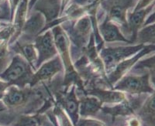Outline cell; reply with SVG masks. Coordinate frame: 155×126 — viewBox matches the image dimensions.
I'll return each instance as SVG.
<instances>
[{
    "mask_svg": "<svg viewBox=\"0 0 155 126\" xmlns=\"http://www.w3.org/2000/svg\"><path fill=\"white\" fill-rule=\"evenodd\" d=\"M78 126H104V124L102 122L97 121H91V120H85V121H81V123L78 124H76Z\"/></svg>",
    "mask_w": 155,
    "mask_h": 126,
    "instance_id": "obj_26",
    "label": "cell"
},
{
    "mask_svg": "<svg viewBox=\"0 0 155 126\" xmlns=\"http://www.w3.org/2000/svg\"><path fill=\"white\" fill-rule=\"evenodd\" d=\"M99 0H74V5H77L81 9H93Z\"/></svg>",
    "mask_w": 155,
    "mask_h": 126,
    "instance_id": "obj_24",
    "label": "cell"
},
{
    "mask_svg": "<svg viewBox=\"0 0 155 126\" xmlns=\"http://www.w3.org/2000/svg\"><path fill=\"white\" fill-rule=\"evenodd\" d=\"M62 69L61 60L59 57H55L48 61L44 62L41 65V67L33 74V77L30 81L31 86L38 84L41 81L49 80L51 77H53L55 74H57Z\"/></svg>",
    "mask_w": 155,
    "mask_h": 126,
    "instance_id": "obj_9",
    "label": "cell"
},
{
    "mask_svg": "<svg viewBox=\"0 0 155 126\" xmlns=\"http://www.w3.org/2000/svg\"><path fill=\"white\" fill-rule=\"evenodd\" d=\"M135 40L140 43V44H143L146 43H154V25L149 26L141 29L137 34Z\"/></svg>",
    "mask_w": 155,
    "mask_h": 126,
    "instance_id": "obj_20",
    "label": "cell"
},
{
    "mask_svg": "<svg viewBox=\"0 0 155 126\" xmlns=\"http://www.w3.org/2000/svg\"><path fill=\"white\" fill-rule=\"evenodd\" d=\"M153 0H139V2L137 3V5L134 11L147 7V6L150 5L151 3H153Z\"/></svg>",
    "mask_w": 155,
    "mask_h": 126,
    "instance_id": "obj_25",
    "label": "cell"
},
{
    "mask_svg": "<svg viewBox=\"0 0 155 126\" xmlns=\"http://www.w3.org/2000/svg\"><path fill=\"white\" fill-rule=\"evenodd\" d=\"M90 94L93 96H95L101 102H108V103H116V102H121L124 101L125 96L124 94L120 91H92Z\"/></svg>",
    "mask_w": 155,
    "mask_h": 126,
    "instance_id": "obj_18",
    "label": "cell"
},
{
    "mask_svg": "<svg viewBox=\"0 0 155 126\" xmlns=\"http://www.w3.org/2000/svg\"><path fill=\"white\" fill-rule=\"evenodd\" d=\"M135 2V0H112L106 3L108 9L107 19L112 22L124 24L128 27L127 20V12Z\"/></svg>",
    "mask_w": 155,
    "mask_h": 126,
    "instance_id": "obj_6",
    "label": "cell"
},
{
    "mask_svg": "<svg viewBox=\"0 0 155 126\" xmlns=\"http://www.w3.org/2000/svg\"><path fill=\"white\" fill-rule=\"evenodd\" d=\"M99 31L102 36V38L106 42H114V41H124L130 43L123 36L120 30L113 22L106 19L99 26Z\"/></svg>",
    "mask_w": 155,
    "mask_h": 126,
    "instance_id": "obj_13",
    "label": "cell"
},
{
    "mask_svg": "<svg viewBox=\"0 0 155 126\" xmlns=\"http://www.w3.org/2000/svg\"><path fill=\"white\" fill-rule=\"evenodd\" d=\"M40 119L37 116L24 115L19 118L14 126H38Z\"/></svg>",
    "mask_w": 155,
    "mask_h": 126,
    "instance_id": "obj_23",
    "label": "cell"
},
{
    "mask_svg": "<svg viewBox=\"0 0 155 126\" xmlns=\"http://www.w3.org/2000/svg\"><path fill=\"white\" fill-rule=\"evenodd\" d=\"M143 44L132 46V47H120L115 48H106L101 51V59L102 63L106 66V68L110 72L112 67H116V65L124 60L126 58L134 56L137 53L140 51L144 47Z\"/></svg>",
    "mask_w": 155,
    "mask_h": 126,
    "instance_id": "obj_2",
    "label": "cell"
},
{
    "mask_svg": "<svg viewBox=\"0 0 155 126\" xmlns=\"http://www.w3.org/2000/svg\"><path fill=\"white\" fill-rule=\"evenodd\" d=\"M79 103L77 100L76 95L74 94V89L72 88L71 92L66 96L64 100V106L66 111L70 115L74 125L77 124L78 119V113H79Z\"/></svg>",
    "mask_w": 155,
    "mask_h": 126,
    "instance_id": "obj_16",
    "label": "cell"
},
{
    "mask_svg": "<svg viewBox=\"0 0 155 126\" xmlns=\"http://www.w3.org/2000/svg\"><path fill=\"white\" fill-rule=\"evenodd\" d=\"M153 8V3H152L151 5H149L147 8L134 11V12L130 16V19L127 22V23H128V27H130V30L133 32V36H134L133 40H136L138 30L143 26L146 16H147L148 13L150 12V10Z\"/></svg>",
    "mask_w": 155,
    "mask_h": 126,
    "instance_id": "obj_14",
    "label": "cell"
},
{
    "mask_svg": "<svg viewBox=\"0 0 155 126\" xmlns=\"http://www.w3.org/2000/svg\"><path fill=\"white\" fill-rule=\"evenodd\" d=\"M12 8H13V9H15V8L17 6L18 3H19V0H12Z\"/></svg>",
    "mask_w": 155,
    "mask_h": 126,
    "instance_id": "obj_28",
    "label": "cell"
},
{
    "mask_svg": "<svg viewBox=\"0 0 155 126\" xmlns=\"http://www.w3.org/2000/svg\"><path fill=\"white\" fill-rule=\"evenodd\" d=\"M37 11L41 12L47 22L53 21L58 17L61 9V0H37Z\"/></svg>",
    "mask_w": 155,
    "mask_h": 126,
    "instance_id": "obj_12",
    "label": "cell"
},
{
    "mask_svg": "<svg viewBox=\"0 0 155 126\" xmlns=\"http://www.w3.org/2000/svg\"><path fill=\"white\" fill-rule=\"evenodd\" d=\"M9 52L7 44L3 42L0 45V73L3 72L9 64Z\"/></svg>",
    "mask_w": 155,
    "mask_h": 126,
    "instance_id": "obj_21",
    "label": "cell"
},
{
    "mask_svg": "<svg viewBox=\"0 0 155 126\" xmlns=\"http://www.w3.org/2000/svg\"><path fill=\"white\" fill-rule=\"evenodd\" d=\"M14 49L27 60L32 68L35 69L37 62V53L34 45L31 44H17V45L14 47Z\"/></svg>",
    "mask_w": 155,
    "mask_h": 126,
    "instance_id": "obj_15",
    "label": "cell"
},
{
    "mask_svg": "<svg viewBox=\"0 0 155 126\" xmlns=\"http://www.w3.org/2000/svg\"><path fill=\"white\" fill-rule=\"evenodd\" d=\"M30 95V92L29 90L11 87L2 96V102L8 107H19L27 102Z\"/></svg>",
    "mask_w": 155,
    "mask_h": 126,
    "instance_id": "obj_10",
    "label": "cell"
},
{
    "mask_svg": "<svg viewBox=\"0 0 155 126\" xmlns=\"http://www.w3.org/2000/svg\"><path fill=\"white\" fill-rule=\"evenodd\" d=\"M53 36L54 40L55 46L57 51L61 55L62 62L65 66L66 69V78L74 79L78 78V75L74 70V66L71 63L69 50V40L66 34L64 32L63 29L59 26H56L53 29Z\"/></svg>",
    "mask_w": 155,
    "mask_h": 126,
    "instance_id": "obj_3",
    "label": "cell"
},
{
    "mask_svg": "<svg viewBox=\"0 0 155 126\" xmlns=\"http://www.w3.org/2000/svg\"><path fill=\"white\" fill-rule=\"evenodd\" d=\"M36 50L37 53V62L36 66L40 67L44 62L55 57L58 53L53 34L48 31L43 35L39 36L35 40Z\"/></svg>",
    "mask_w": 155,
    "mask_h": 126,
    "instance_id": "obj_5",
    "label": "cell"
},
{
    "mask_svg": "<svg viewBox=\"0 0 155 126\" xmlns=\"http://www.w3.org/2000/svg\"><path fill=\"white\" fill-rule=\"evenodd\" d=\"M32 67L27 60L20 55L14 57L0 77L9 84L24 85L26 83H30L33 77Z\"/></svg>",
    "mask_w": 155,
    "mask_h": 126,
    "instance_id": "obj_1",
    "label": "cell"
},
{
    "mask_svg": "<svg viewBox=\"0 0 155 126\" xmlns=\"http://www.w3.org/2000/svg\"><path fill=\"white\" fill-rule=\"evenodd\" d=\"M3 108H4L3 105H2V104L1 103V102H0V109H3Z\"/></svg>",
    "mask_w": 155,
    "mask_h": 126,
    "instance_id": "obj_29",
    "label": "cell"
},
{
    "mask_svg": "<svg viewBox=\"0 0 155 126\" xmlns=\"http://www.w3.org/2000/svg\"><path fill=\"white\" fill-rule=\"evenodd\" d=\"M102 102L97 98L87 97L83 98L79 103L80 114L82 116H88L96 113L101 108Z\"/></svg>",
    "mask_w": 155,
    "mask_h": 126,
    "instance_id": "obj_17",
    "label": "cell"
},
{
    "mask_svg": "<svg viewBox=\"0 0 155 126\" xmlns=\"http://www.w3.org/2000/svg\"><path fill=\"white\" fill-rule=\"evenodd\" d=\"M153 50H154V46L153 45L145 46L143 49L138 52L137 54L134 55L133 57L121 61L120 63H119L116 66L114 70L111 72V74H110V76H109V83H112V84L116 83V81H118L119 79L121 78V77H123L130 69H131V67H132L133 66H134V65L142 57L145 56V55H147V53H150L151 51Z\"/></svg>",
    "mask_w": 155,
    "mask_h": 126,
    "instance_id": "obj_8",
    "label": "cell"
},
{
    "mask_svg": "<svg viewBox=\"0 0 155 126\" xmlns=\"http://www.w3.org/2000/svg\"><path fill=\"white\" fill-rule=\"evenodd\" d=\"M140 115L142 116V118H147L148 119H151L150 116H151V118H154V95H152L151 98L148 99L147 102H146L145 105L143 107ZM152 121L154 122L153 120H152Z\"/></svg>",
    "mask_w": 155,
    "mask_h": 126,
    "instance_id": "obj_22",
    "label": "cell"
},
{
    "mask_svg": "<svg viewBox=\"0 0 155 126\" xmlns=\"http://www.w3.org/2000/svg\"><path fill=\"white\" fill-rule=\"evenodd\" d=\"M0 16H1V10H0Z\"/></svg>",
    "mask_w": 155,
    "mask_h": 126,
    "instance_id": "obj_30",
    "label": "cell"
},
{
    "mask_svg": "<svg viewBox=\"0 0 155 126\" xmlns=\"http://www.w3.org/2000/svg\"><path fill=\"white\" fill-rule=\"evenodd\" d=\"M20 2L18 3L17 13L16 15V19H15L14 30H16V34L15 35L14 40L19 34L21 33L22 28L26 22V16H27V5H28V0H19Z\"/></svg>",
    "mask_w": 155,
    "mask_h": 126,
    "instance_id": "obj_19",
    "label": "cell"
},
{
    "mask_svg": "<svg viewBox=\"0 0 155 126\" xmlns=\"http://www.w3.org/2000/svg\"><path fill=\"white\" fill-rule=\"evenodd\" d=\"M46 19L41 12H35L25 22L22 31L27 37H31L44 31Z\"/></svg>",
    "mask_w": 155,
    "mask_h": 126,
    "instance_id": "obj_11",
    "label": "cell"
},
{
    "mask_svg": "<svg viewBox=\"0 0 155 126\" xmlns=\"http://www.w3.org/2000/svg\"><path fill=\"white\" fill-rule=\"evenodd\" d=\"M114 89L131 94L153 92L149 82V74L143 76L130 75L124 77L115 86Z\"/></svg>",
    "mask_w": 155,
    "mask_h": 126,
    "instance_id": "obj_4",
    "label": "cell"
},
{
    "mask_svg": "<svg viewBox=\"0 0 155 126\" xmlns=\"http://www.w3.org/2000/svg\"><path fill=\"white\" fill-rule=\"evenodd\" d=\"M0 26H1V24H0Z\"/></svg>",
    "mask_w": 155,
    "mask_h": 126,
    "instance_id": "obj_31",
    "label": "cell"
},
{
    "mask_svg": "<svg viewBox=\"0 0 155 126\" xmlns=\"http://www.w3.org/2000/svg\"><path fill=\"white\" fill-rule=\"evenodd\" d=\"M92 26V19L88 16H83L74 23L69 31L71 39L74 44L81 48H86Z\"/></svg>",
    "mask_w": 155,
    "mask_h": 126,
    "instance_id": "obj_7",
    "label": "cell"
},
{
    "mask_svg": "<svg viewBox=\"0 0 155 126\" xmlns=\"http://www.w3.org/2000/svg\"><path fill=\"white\" fill-rule=\"evenodd\" d=\"M130 126H140V122L138 119L133 118L130 121Z\"/></svg>",
    "mask_w": 155,
    "mask_h": 126,
    "instance_id": "obj_27",
    "label": "cell"
}]
</instances>
